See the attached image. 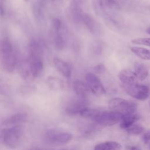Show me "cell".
Returning <instances> with one entry per match:
<instances>
[{
	"label": "cell",
	"mask_w": 150,
	"mask_h": 150,
	"mask_svg": "<svg viewBox=\"0 0 150 150\" xmlns=\"http://www.w3.org/2000/svg\"><path fill=\"white\" fill-rule=\"evenodd\" d=\"M0 62L4 70L7 72H12L16 65V57L9 40L4 39L0 47Z\"/></svg>",
	"instance_id": "6da1fadb"
},
{
	"label": "cell",
	"mask_w": 150,
	"mask_h": 150,
	"mask_svg": "<svg viewBox=\"0 0 150 150\" xmlns=\"http://www.w3.org/2000/svg\"><path fill=\"white\" fill-rule=\"evenodd\" d=\"M22 129L21 125L7 127L2 132V140L5 145L9 148H15L21 141Z\"/></svg>",
	"instance_id": "7a4b0ae2"
},
{
	"label": "cell",
	"mask_w": 150,
	"mask_h": 150,
	"mask_svg": "<svg viewBox=\"0 0 150 150\" xmlns=\"http://www.w3.org/2000/svg\"><path fill=\"white\" fill-rule=\"evenodd\" d=\"M108 107L111 110L120 112L124 115L136 112L137 104L122 98L115 97L108 101Z\"/></svg>",
	"instance_id": "3957f363"
},
{
	"label": "cell",
	"mask_w": 150,
	"mask_h": 150,
	"mask_svg": "<svg viewBox=\"0 0 150 150\" xmlns=\"http://www.w3.org/2000/svg\"><path fill=\"white\" fill-rule=\"evenodd\" d=\"M122 117L123 114L122 113L113 110L111 111H100L94 120L100 125L109 127L120 122Z\"/></svg>",
	"instance_id": "277c9868"
},
{
	"label": "cell",
	"mask_w": 150,
	"mask_h": 150,
	"mask_svg": "<svg viewBox=\"0 0 150 150\" xmlns=\"http://www.w3.org/2000/svg\"><path fill=\"white\" fill-rule=\"evenodd\" d=\"M123 88L125 92L134 98L138 100H145L149 96V88L137 83L131 84H123Z\"/></svg>",
	"instance_id": "5b68a950"
},
{
	"label": "cell",
	"mask_w": 150,
	"mask_h": 150,
	"mask_svg": "<svg viewBox=\"0 0 150 150\" xmlns=\"http://www.w3.org/2000/svg\"><path fill=\"white\" fill-rule=\"evenodd\" d=\"M87 85L89 90L96 96L100 97L106 93L100 79L93 73H89L86 76Z\"/></svg>",
	"instance_id": "8992f818"
},
{
	"label": "cell",
	"mask_w": 150,
	"mask_h": 150,
	"mask_svg": "<svg viewBox=\"0 0 150 150\" xmlns=\"http://www.w3.org/2000/svg\"><path fill=\"white\" fill-rule=\"evenodd\" d=\"M46 135L50 142L60 145L67 144L72 139V135L70 133L54 129L48 130Z\"/></svg>",
	"instance_id": "52a82bcc"
},
{
	"label": "cell",
	"mask_w": 150,
	"mask_h": 150,
	"mask_svg": "<svg viewBox=\"0 0 150 150\" xmlns=\"http://www.w3.org/2000/svg\"><path fill=\"white\" fill-rule=\"evenodd\" d=\"M28 118V115L23 112H18L9 117L5 120L2 124L6 127H11L15 125H21L23 122H25Z\"/></svg>",
	"instance_id": "ba28073f"
},
{
	"label": "cell",
	"mask_w": 150,
	"mask_h": 150,
	"mask_svg": "<svg viewBox=\"0 0 150 150\" xmlns=\"http://www.w3.org/2000/svg\"><path fill=\"white\" fill-rule=\"evenodd\" d=\"M81 21H83L84 24L91 33L96 35L100 33V27L99 25L90 15L87 13H83Z\"/></svg>",
	"instance_id": "9c48e42d"
},
{
	"label": "cell",
	"mask_w": 150,
	"mask_h": 150,
	"mask_svg": "<svg viewBox=\"0 0 150 150\" xmlns=\"http://www.w3.org/2000/svg\"><path fill=\"white\" fill-rule=\"evenodd\" d=\"M53 64L56 70L64 77L70 78L71 75V69L69 64L64 60L55 57L53 59Z\"/></svg>",
	"instance_id": "30bf717a"
},
{
	"label": "cell",
	"mask_w": 150,
	"mask_h": 150,
	"mask_svg": "<svg viewBox=\"0 0 150 150\" xmlns=\"http://www.w3.org/2000/svg\"><path fill=\"white\" fill-rule=\"evenodd\" d=\"M87 107V103L84 99L80 98V100L76 101L70 104L66 108V112L70 115H75L80 114L83 109Z\"/></svg>",
	"instance_id": "8fae6325"
},
{
	"label": "cell",
	"mask_w": 150,
	"mask_h": 150,
	"mask_svg": "<svg viewBox=\"0 0 150 150\" xmlns=\"http://www.w3.org/2000/svg\"><path fill=\"white\" fill-rule=\"evenodd\" d=\"M118 78L123 84H134L138 80L135 73L128 69L121 70L118 74Z\"/></svg>",
	"instance_id": "7c38bea8"
},
{
	"label": "cell",
	"mask_w": 150,
	"mask_h": 150,
	"mask_svg": "<svg viewBox=\"0 0 150 150\" xmlns=\"http://www.w3.org/2000/svg\"><path fill=\"white\" fill-rule=\"evenodd\" d=\"M73 88L77 96L81 99H86L89 93V88L84 82L76 80L73 82Z\"/></svg>",
	"instance_id": "4fadbf2b"
},
{
	"label": "cell",
	"mask_w": 150,
	"mask_h": 150,
	"mask_svg": "<svg viewBox=\"0 0 150 150\" xmlns=\"http://www.w3.org/2000/svg\"><path fill=\"white\" fill-rule=\"evenodd\" d=\"M140 115L135 112L124 114L123 117L120 121V126L122 129H127L129 127L133 125L136 121L140 119Z\"/></svg>",
	"instance_id": "5bb4252c"
},
{
	"label": "cell",
	"mask_w": 150,
	"mask_h": 150,
	"mask_svg": "<svg viewBox=\"0 0 150 150\" xmlns=\"http://www.w3.org/2000/svg\"><path fill=\"white\" fill-rule=\"evenodd\" d=\"M134 69V73L138 80L143 81L146 79L148 75V70L144 63L140 62L135 63Z\"/></svg>",
	"instance_id": "9a60e30c"
},
{
	"label": "cell",
	"mask_w": 150,
	"mask_h": 150,
	"mask_svg": "<svg viewBox=\"0 0 150 150\" xmlns=\"http://www.w3.org/2000/svg\"><path fill=\"white\" fill-rule=\"evenodd\" d=\"M122 148V145L117 142L107 141L96 145L94 149L95 150H115Z\"/></svg>",
	"instance_id": "2e32d148"
},
{
	"label": "cell",
	"mask_w": 150,
	"mask_h": 150,
	"mask_svg": "<svg viewBox=\"0 0 150 150\" xmlns=\"http://www.w3.org/2000/svg\"><path fill=\"white\" fill-rule=\"evenodd\" d=\"M53 40L54 46L57 50H62L64 48L66 42L64 38L61 33V30L54 31Z\"/></svg>",
	"instance_id": "e0dca14e"
},
{
	"label": "cell",
	"mask_w": 150,
	"mask_h": 150,
	"mask_svg": "<svg viewBox=\"0 0 150 150\" xmlns=\"http://www.w3.org/2000/svg\"><path fill=\"white\" fill-rule=\"evenodd\" d=\"M131 50L138 57L143 60H150V50L144 47H132Z\"/></svg>",
	"instance_id": "ac0fdd59"
},
{
	"label": "cell",
	"mask_w": 150,
	"mask_h": 150,
	"mask_svg": "<svg viewBox=\"0 0 150 150\" xmlns=\"http://www.w3.org/2000/svg\"><path fill=\"white\" fill-rule=\"evenodd\" d=\"M100 112V111L98 110L86 107L81 110V111L80 112V115L83 117L90 118L94 120Z\"/></svg>",
	"instance_id": "d6986e66"
},
{
	"label": "cell",
	"mask_w": 150,
	"mask_h": 150,
	"mask_svg": "<svg viewBox=\"0 0 150 150\" xmlns=\"http://www.w3.org/2000/svg\"><path fill=\"white\" fill-rule=\"evenodd\" d=\"M104 48L103 43L100 40H96L91 44V50L96 55H100L103 52Z\"/></svg>",
	"instance_id": "ffe728a7"
},
{
	"label": "cell",
	"mask_w": 150,
	"mask_h": 150,
	"mask_svg": "<svg viewBox=\"0 0 150 150\" xmlns=\"http://www.w3.org/2000/svg\"><path fill=\"white\" fill-rule=\"evenodd\" d=\"M125 129L127 133L132 135H139L144 131V128L141 125L136 124H133Z\"/></svg>",
	"instance_id": "44dd1931"
},
{
	"label": "cell",
	"mask_w": 150,
	"mask_h": 150,
	"mask_svg": "<svg viewBox=\"0 0 150 150\" xmlns=\"http://www.w3.org/2000/svg\"><path fill=\"white\" fill-rule=\"evenodd\" d=\"M131 42L135 45L150 46V38H141L135 39L132 40Z\"/></svg>",
	"instance_id": "7402d4cb"
},
{
	"label": "cell",
	"mask_w": 150,
	"mask_h": 150,
	"mask_svg": "<svg viewBox=\"0 0 150 150\" xmlns=\"http://www.w3.org/2000/svg\"><path fill=\"white\" fill-rule=\"evenodd\" d=\"M49 84L51 86L52 88L54 89L62 88L63 86L62 82L59 79H55V78H52L50 80Z\"/></svg>",
	"instance_id": "603a6c76"
},
{
	"label": "cell",
	"mask_w": 150,
	"mask_h": 150,
	"mask_svg": "<svg viewBox=\"0 0 150 150\" xmlns=\"http://www.w3.org/2000/svg\"><path fill=\"white\" fill-rule=\"evenodd\" d=\"M52 25L54 29V31H60L62 30V22L61 21L55 18L52 21Z\"/></svg>",
	"instance_id": "cb8c5ba5"
},
{
	"label": "cell",
	"mask_w": 150,
	"mask_h": 150,
	"mask_svg": "<svg viewBox=\"0 0 150 150\" xmlns=\"http://www.w3.org/2000/svg\"><path fill=\"white\" fill-rule=\"evenodd\" d=\"M94 70L96 74H103L105 71V67L103 64H98L94 67Z\"/></svg>",
	"instance_id": "d4e9b609"
},
{
	"label": "cell",
	"mask_w": 150,
	"mask_h": 150,
	"mask_svg": "<svg viewBox=\"0 0 150 150\" xmlns=\"http://www.w3.org/2000/svg\"><path fill=\"white\" fill-rule=\"evenodd\" d=\"M105 3L107 5L111 8L118 7V4L115 0H105Z\"/></svg>",
	"instance_id": "484cf974"
},
{
	"label": "cell",
	"mask_w": 150,
	"mask_h": 150,
	"mask_svg": "<svg viewBox=\"0 0 150 150\" xmlns=\"http://www.w3.org/2000/svg\"><path fill=\"white\" fill-rule=\"evenodd\" d=\"M143 139H144V141L146 142H148L150 141V131H149L148 132H146L144 135Z\"/></svg>",
	"instance_id": "4316f807"
},
{
	"label": "cell",
	"mask_w": 150,
	"mask_h": 150,
	"mask_svg": "<svg viewBox=\"0 0 150 150\" xmlns=\"http://www.w3.org/2000/svg\"><path fill=\"white\" fill-rule=\"evenodd\" d=\"M127 149H139L137 147H135V146H128L127 147Z\"/></svg>",
	"instance_id": "83f0119b"
},
{
	"label": "cell",
	"mask_w": 150,
	"mask_h": 150,
	"mask_svg": "<svg viewBox=\"0 0 150 150\" xmlns=\"http://www.w3.org/2000/svg\"><path fill=\"white\" fill-rule=\"evenodd\" d=\"M146 32H147V33H148L149 35H150V27H149V28L146 29Z\"/></svg>",
	"instance_id": "f1b7e54d"
},
{
	"label": "cell",
	"mask_w": 150,
	"mask_h": 150,
	"mask_svg": "<svg viewBox=\"0 0 150 150\" xmlns=\"http://www.w3.org/2000/svg\"><path fill=\"white\" fill-rule=\"evenodd\" d=\"M149 9H150V8H149Z\"/></svg>",
	"instance_id": "f546056e"
}]
</instances>
